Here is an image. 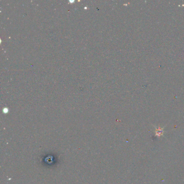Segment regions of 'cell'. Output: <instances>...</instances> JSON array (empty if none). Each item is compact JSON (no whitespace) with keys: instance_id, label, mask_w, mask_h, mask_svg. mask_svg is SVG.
I'll use <instances>...</instances> for the list:
<instances>
[{"instance_id":"cell-1","label":"cell","mask_w":184,"mask_h":184,"mask_svg":"<svg viewBox=\"0 0 184 184\" xmlns=\"http://www.w3.org/2000/svg\"><path fill=\"white\" fill-rule=\"evenodd\" d=\"M164 131V128L163 127H155V136L158 137H161L163 135Z\"/></svg>"}]
</instances>
